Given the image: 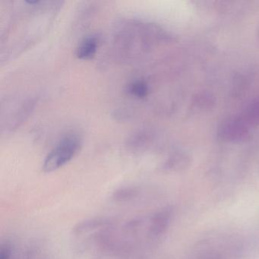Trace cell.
<instances>
[{
	"label": "cell",
	"instance_id": "obj_1",
	"mask_svg": "<svg viewBox=\"0 0 259 259\" xmlns=\"http://www.w3.org/2000/svg\"><path fill=\"white\" fill-rule=\"evenodd\" d=\"M81 140L75 135L66 136L48 154L42 166L45 172H52L69 163L79 151Z\"/></svg>",
	"mask_w": 259,
	"mask_h": 259
},
{
	"label": "cell",
	"instance_id": "obj_2",
	"mask_svg": "<svg viewBox=\"0 0 259 259\" xmlns=\"http://www.w3.org/2000/svg\"><path fill=\"white\" fill-rule=\"evenodd\" d=\"M98 42L97 36L91 35L85 37L77 48V57L80 60H92L98 51Z\"/></svg>",
	"mask_w": 259,
	"mask_h": 259
},
{
	"label": "cell",
	"instance_id": "obj_3",
	"mask_svg": "<svg viewBox=\"0 0 259 259\" xmlns=\"http://www.w3.org/2000/svg\"><path fill=\"white\" fill-rule=\"evenodd\" d=\"M142 192V189L138 186H124L115 191L113 199L117 203L132 202L138 199Z\"/></svg>",
	"mask_w": 259,
	"mask_h": 259
},
{
	"label": "cell",
	"instance_id": "obj_4",
	"mask_svg": "<svg viewBox=\"0 0 259 259\" xmlns=\"http://www.w3.org/2000/svg\"><path fill=\"white\" fill-rule=\"evenodd\" d=\"M127 90L130 95L142 99L148 95V84L143 80H136L128 84Z\"/></svg>",
	"mask_w": 259,
	"mask_h": 259
},
{
	"label": "cell",
	"instance_id": "obj_5",
	"mask_svg": "<svg viewBox=\"0 0 259 259\" xmlns=\"http://www.w3.org/2000/svg\"><path fill=\"white\" fill-rule=\"evenodd\" d=\"M21 259H50V257L40 245H31L24 251Z\"/></svg>",
	"mask_w": 259,
	"mask_h": 259
},
{
	"label": "cell",
	"instance_id": "obj_6",
	"mask_svg": "<svg viewBox=\"0 0 259 259\" xmlns=\"http://www.w3.org/2000/svg\"><path fill=\"white\" fill-rule=\"evenodd\" d=\"M0 259H16L14 247L11 242H5L1 244Z\"/></svg>",
	"mask_w": 259,
	"mask_h": 259
}]
</instances>
